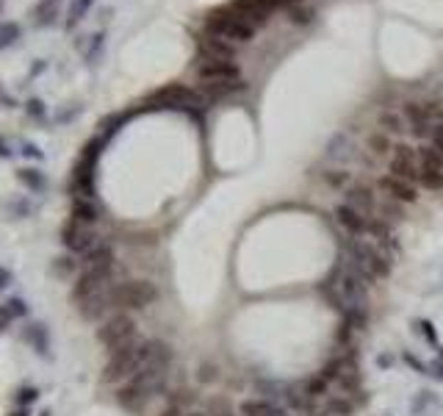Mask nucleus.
<instances>
[{
  "mask_svg": "<svg viewBox=\"0 0 443 416\" xmlns=\"http://www.w3.org/2000/svg\"><path fill=\"white\" fill-rule=\"evenodd\" d=\"M346 261H349V269H355L368 286H371L374 281H380V278H388V272H391V261H388V256H385L377 244L363 241V239H358V236H352V239L346 241Z\"/></svg>",
  "mask_w": 443,
  "mask_h": 416,
  "instance_id": "1",
  "label": "nucleus"
},
{
  "mask_svg": "<svg viewBox=\"0 0 443 416\" xmlns=\"http://www.w3.org/2000/svg\"><path fill=\"white\" fill-rule=\"evenodd\" d=\"M327 291L333 294L336 308H343V313L365 311V306H368V284L349 266L336 272L327 281Z\"/></svg>",
  "mask_w": 443,
  "mask_h": 416,
  "instance_id": "2",
  "label": "nucleus"
},
{
  "mask_svg": "<svg viewBox=\"0 0 443 416\" xmlns=\"http://www.w3.org/2000/svg\"><path fill=\"white\" fill-rule=\"evenodd\" d=\"M158 300V288L153 281L136 278V281H122L108 288V306L117 311H144Z\"/></svg>",
  "mask_w": 443,
  "mask_h": 416,
  "instance_id": "3",
  "label": "nucleus"
},
{
  "mask_svg": "<svg viewBox=\"0 0 443 416\" xmlns=\"http://www.w3.org/2000/svg\"><path fill=\"white\" fill-rule=\"evenodd\" d=\"M139 369H142V338L108 353V361L103 366V383H108V386L128 383Z\"/></svg>",
  "mask_w": 443,
  "mask_h": 416,
  "instance_id": "4",
  "label": "nucleus"
},
{
  "mask_svg": "<svg viewBox=\"0 0 443 416\" xmlns=\"http://www.w3.org/2000/svg\"><path fill=\"white\" fill-rule=\"evenodd\" d=\"M150 103H156L153 108H166V111H186V114H200L208 100L200 89L183 86V83H169L164 89H158L150 95Z\"/></svg>",
  "mask_w": 443,
  "mask_h": 416,
  "instance_id": "5",
  "label": "nucleus"
},
{
  "mask_svg": "<svg viewBox=\"0 0 443 416\" xmlns=\"http://www.w3.org/2000/svg\"><path fill=\"white\" fill-rule=\"evenodd\" d=\"M206 33L222 36V39L238 45V42H250L255 36V28L250 26V23H244L228 6H222V9H213L208 17H206Z\"/></svg>",
  "mask_w": 443,
  "mask_h": 416,
  "instance_id": "6",
  "label": "nucleus"
},
{
  "mask_svg": "<svg viewBox=\"0 0 443 416\" xmlns=\"http://www.w3.org/2000/svg\"><path fill=\"white\" fill-rule=\"evenodd\" d=\"M139 338V328H136V319H133L131 313L119 311L114 313L111 319H105L103 325L97 328V341L103 344L105 350L111 353V350H117V347H125V344H131Z\"/></svg>",
  "mask_w": 443,
  "mask_h": 416,
  "instance_id": "7",
  "label": "nucleus"
},
{
  "mask_svg": "<svg viewBox=\"0 0 443 416\" xmlns=\"http://www.w3.org/2000/svg\"><path fill=\"white\" fill-rule=\"evenodd\" d=\"M194 73L203 83H222V80H238L241 70L235 61H225V58H197Z\"/></svg>",
  "mask_w": 443,
  "mask_h": 416,
  "instance_id": "8",
  "label": "nucleus"
},
{
  "mask_svg": "<svg viewBox=\"0 0 443 416\" xmlns=\"http://www.w3.org/2000/svg\"><path fill=\"white\" fill-rule=\"evenodd\" d=\"M391 175L396 178H405V181L416 183L421 178V161H418V150L410 147V145H393L391 153Z\"/></svg>",
  "mask_w": 443,
  "mask_h": 416,
  "instance_id": "9",
  "label": "nucleus"
},
{
  "mask_svg": "<svg viewBox=\"0 0 443 416\" xmlns=\"http://www.w3.org/2000/svg\"><path fill=\"white\" fill-rule=\"evenodd\" d=\"M343 203L346 206H352L355 211H361L363 217L368 219H374L377 217V206H380V194H377V189L371 186V183L365 181H352V186L343 192Z\"/></svg>",
  "mask_w": 443,
  "mask_h": 416,
  "instance_id": "10",
  "label": "nucleus"
},
{
  "mask_svg": "<svg viewBox=\"0 0 443 416\" xmlns=\"http://www.w3.org/2000/svg\"><path fill=\"white\" fill-rule=\"evenodd\" d=\"M61 241H64V247H67L70 253H75V256H83V253H89L95 244H100V239L92 231V225H83V222H75V219H70V222L64 225Z\"/></svg>",
  "mask_w": 443,
  "mask_h": 416,
  "instance_id": "11",
  "label": "nucleus"
},
{
  "mask_svg": "<svg viewBox=\"0 0 443 416\" xmlns=\"http://www.w3.org/2000/svg\"><path fill=\"white\" fill-rule=\"evenodd\" d=\"M228 9L233 11V14H238L244 23H250V26L258 28L266 26V20L272 17V3L269 0H233V3H228Z\"/></svg>",
  "mask_w": 443,
  "mask_h": 416,
  "instance_id": "12",
  "label": "nucleus"
},
{
  "mask_svg": "<svg viewBox=\"0 0 443 416\" xmlns=\"http://www.w3.org/2000/svg\"><path fill=\"white\" fill-rule=\"evenodd\" d=\"M377 189H380L385 197H391V200H396V203H402V206H410V203H416L418 200L416 183L405 181V178H396V175H391V172L380 175Z\"/></svg>",
  "mask_w": 443,
  "mask_h": 416,
  "instance_id": "13",
  "label": "nucleus"
},
{
  "mask_svg": "<svg viewBox=\"0 0 443 416\" xmlns=\"http://www.w3.org/2000/svg\"><path fill=\"white\" fill-rule=\"evenodd\" d=\"M402 117H405V123H407V130H410L416 139H429V136H432L435 123H432V117L427 114V105L424 103H405Z\"/></svg>",
  "mask_w": 443,
  "mask_h": 416,
  "instance_id": "14",
  "label": "nucleus"
},
{
  "mask_svg": "<svg viewBox=\"0 0 443 416\" xmlns=\"http://www.w3.org/2000/svg\"><path fill=\"white\" fill-rule=\"evenodd\" d=\"M197 51L203 58H225V61H233L235 58V45L222 39V36H213V33H203L197 39Z\"/></svg>",
  "mask_w": 443,
  "mask_h": 416,
  "instance_id": "15",
  "label": "nucleus"
},
{
  "mask_svg": "<svg viewBox=\"0 0 443 416\" xmlns=\"http://www.w3.org/2000/svg\"><path fill=\"white\" fill-rule=\"evenodd\" d=\"M336 219H338V225L346 231L349 236H365L368 234V217H363L361 211H355L352 206H346V203H341V206H336Z\"/></svg>",
  "mask_w": 443,
  "mask_h": 416,
  "instance_id": "16",
  "label": "nucleus"
},
{
  "mask_svg": "<svg viewBox=\"0 0 443 416\" xmlns=\"http://www.w3.org/2000/svg\"><path fill=\"white\" fill-rule=\"evenodd\" d=\"M80 264H83V269H114V264H117L114 247L100 241V244H95L89 253L80 256Z\"/></svg>",
  "mask_w": 443,
  "mask_h": 416,
  "instance_id": "17",
  "label": "nucleus"
},
{
  "mask_svg": "<svg viewBox=\"0 0 443 416\" xmlns=\"http://www.w3.org/2000/svg\"><path fill=\"white\" fill-rule=\"evenodd\" d=\"M238 414H241V416H288V411L283 408V405L272 402L269 397H255V400H247V402H241Z\"/></svg>",
  "mask_w": 443,
  "mask_h": 416,
  "instance_id": "18",
  "label": "nucleus"
},
{
  "mask_svg": "<svg viewBox=\"0 0 443 416\" xmlns=\"http://www.w3.org/2000/svg\"><path fill=\"white\" fill-rule=\"evenodd\" d=\"M327 156L343 167V164H349V161L358 158V145H355L346 133H338V136H333V142H330V147H327Z\"/></svg>",
  "mask_w": 443,
  "mask_h": 416,
  "instance_id": "19",
  "label": "nucleus"
},
{
  "mask_svg": "<svg viewBox=\"0 0 443 416\" xmlns=\"http://www.w3.org/2000/svg\"><path fill=\"white\" fill-rule=\"evenodd\" d=\"M75 222H83V225H95L100 219V206L95 197H75L73 200V217Z\"/></svg>",
  "mask_w": 443,
  "mask_h": 416,
  "instance_id": "20",
  "label": "nucleus"
},
{
  "mask_svg": "<svg viewBox=\"0 0 443 416\" xmlns=\"http://www.w3.org/2000/svg\"><path fill=\"white\" fill-rule=\"evenodd\" d=\"M365 236H371V239H374V244H377L383 253H385V247H391V250L396 247V241H393L396 236H393L391 222H385V219H380V217H374V219L368 222V234Z\"/></svg>",
  "mask_w": 443,
  "mask_h": 416,
  "instance_id": "21",
  "label": "nucleus"
},
{
  "mask_svg": "<svg viewBox=\"0 0 443 416\" xmlns=\"http://www.w3.org/2000/svg\"><path fill=\"white\" fill-rule=\"evenodd\" d=\"M244 89V80H222V83H203V95L206 100H219V98H228V95H235Z\"/></svg>",
  "mask_w": 443,
  "mask_h": 416,
  "instance_id": "22",
  "label": "nucleus"
},
{
  "mask_svg": "<svg viewBox=\"0 0 443 416\" xmlns=\"http://www.w3.org/2000/svg\"><path fill=\"white\" fill-rule=\"evenodd\" d=\"M365 150H368L374 158L391 156L393 139L388 136V133H383V130H374V133H368V139H365Z\"/></svg>",
  "mask_w": 443,
  "mask_h": 416,
  "instance_id": "23",
  "label": "nucleus"
},
{
  "mask_svg": "<svg viewBox=\"0 0 443 416\" xmlns=\"http://www.w3.org/2000/svg\"><path fill=\"white\" fill-rule=\"evenodd\" d=\"M377 125H380V130H383V133H388V136L405 133V128H407L405 117H402V114H396V111H380V117H377Z\"/></svg>",
  "mask_w": 443,
  "mask_h": 416,
  "instance_id": "24",
  "label": "nucleus"
},
{
  "mask_svg": "<svg viewBox=\"0 0 443 416\" xmlns=\"http://www.w3.org/2000/svg\"><path fill=\"white\" fill-rule=\"evenodd\" d=\"M377 217L380 219H385V222H399V219H405V206L402 203H396L391 197H385V194H380V206H377Z\"/></svg>",
  "mask_w": 443,
  "mask_h": 416,
  "instance_id": "25",
  "label": "nucleus"
},
{
  "mask_svg": "<svg viewBox=\"0 0 443 416\" xmlns=\"http://www.w3.org/2000/svg\"><path fill=\"white\" fill-rule=\"evenodd\" d=\"M321 181L327 183L330 189H336V192H346L352 186V175L343 167H333V170H324L321 172Z\"/></svg>",
  "mask_w": 443,
  "mask_h": 416,
  "instance_id": "26",
  "label": "nucleus"
},
{
  "mask_svg": "<svg viewBox=\"0 0 443 416\" xmlns=\"http://www.w3.org/2000/svg\"><path fill=\"white\" fill-rule=\"evenodd\" d=\"M418 161H421V170H432V172H441L443 175V156L432 145H421L418 147Z\"/></svg>",
  "mask_w": 443,
  "mask_h": 416,
  "instance_id": "27",
  "label": "nucleus"
},
{
  "mask_svg": "<svg viewBox=\"0 0 443 416\" xmlns=\"http://www.w3.org/2000/svg\"><path fill=\"white\" fill-rule=\"evenodd\" d=\"M203 411H206V416H235L233 402L228 397H208Z\"/></svg>",
  "mask_w": 443,
  "mask_h": 416,
  "instance_id": "28",
  "label": "nucleus"
},
{
  "mask_svg": "<svg viewBox=\"0 0 443 416\" xmlns=\"http://www.w3.org/2000/svg\"><path fill=\"white\" fill-rule=\"evenodd\" d=\"M26 341H31L33 347H36V353L39 355H45L48 353V333H45V325H28V331L23 333Z\"/></svg>",
  "mask_w": 443,
  "mask_h": 416,
  "instance_id": "29",
  "label": "nucleus"
},
{
  "mask_svg": "<svg viewBox=\"0 0 443 416\" xmlns=\"http://www.w3.org/2000/svg\"><path fill=\"white\" fill-rule=\"evenodd\" d=\"M17 178H20V183H23V186H28L31 192H42V189L48 186L45 175H42L39 170H33V167H28V170H20V172H17Z\"/></svg>",
  "mask_w": 443,
  "mask_h": 416,
  "instance_id": "30",
  "label": "nucleus"
},
{
  "mask_svg": "<svg viewBox=\"0 0 443 416\" xmlns=\"http://www.w3.org/2000/svg\"><path fill=\"white\" fill-rule=\"evenodd\" d=\"M288 14V23H294V26H308L313 17V11L308 9V6H302V3H297V6H291V9H286Z\"/></svg>",
  "mask_w": 443,
  "mask_h": 416,
  "instance_id": "31",
  "label": "nucleus"
},
{
  "mask_svg": "<svg viewBox=\"0 0 443 416\" xmlns=\"http://www.w3.org/2000/svg\"><path fill=\"white\" fill-rule=\"evenodd\" d=\"M20 39V26L17 23H9V20H3L0 23V48H9V45H14Z\"/></svg>",
  "mask_w": 443,
  "mask_h": 416,
  "instance_id": "32",
  "label": "nucleus"
},
{
  "mask_svg": "<svg viewBox=\"0 0 443 416\" xmlns=\"http://www.w3.org/2000/svg\"><path fill=\"white\" fill-rule=\"evenodd\" d=\"M418 183H421L424 189L441 192V189H443V175H441V172H432V170H421V178H418Z\"/></svg>",
  "mask_w": 443,
  "mask_h": 416,
  "instance_id": "33",
  "label": "nucleus"
},
{
  "mask_svg": "<svg viewBox=\"0 0 443 416\" xmlns=\"http://www.w3.org/2000/svg\"><path fill=\"white\" fill-rule=\"evenodd\" d=\"M197 380H200V383H216V380H219V366L210 364V361L200 364L197 366Z\"/></svg>",
  "mask_w": 443,
  "mask_h": 416,
  "instance_id": "34",
  "label": "nucleus"
},
{
  "mask_svg": "<svg viewBox=\"0 0 443 416\" xmlns=\"http://www.w3.org/2000/svg\"><path fill=\"white\" fill-rule=\"evenodd\" d=\"M36 397H39V391H36V389H31V386H28V389H17V394H14V400H17V405H23V408H26L28 402H33Z\"/></svg>",
  "mask_w": 443,
  "mask_h": 416,
  "instance_id": "35",
  "label": "nucleus"
},
{
  "mask_svg": "<svg viewBox=\"0 0 443 416\" xmlns=\"http://www.w3.org/2000/svg\"><path fill=\"white\" fill-rule=\"evenodd\" d=\"M429 145H432V147H435V150H438V153L443 156V123H441V125H435L432 136H429Z\"/></svg>",
  "mask_w": 443,
  "mask_h": 416,
  "instance_id": "36",
  "label": "nucleus"
},
{
  "mask_svg": "<svg viewBox=\"0 0 443 416\" xmlns=\"http://www.w3.org/2000/svg\"><path fill=\"white\" fill-rule=\"evenodd\" d=\"M92 3H95V0H75V3H73V23H75V20H80V14H83V11H86Z\"/></svg>",
  "mask_w": 443,
  "mask_h": 416,
  "instance_id": "37",
  "label": "nucleus"
},
{
  "mask_svg": "<svg viewBox=\"0 0 443 416\" xmlns=\"http://www.w3.org/2000/svg\"><path fill=\"white\" fill-rule=\"evenodd\" d=\"M55 269H58L61 275H70V272H75V261H73V259H58Z\"/></svg>",
  "mask_w": 443,
  "mask_h": 416,
  "instance_id": "38",
  "label": "nucleus"
},
{
  "mask_svg": "<svg viewBox=\"0 0 443 416\" xmlns=\"http://www.w3.org/2000/svg\"><path fill=\"white\" fill-rule=\"evenodd\" d=\"M11 281H14V275H11L6 266H0V288H6L9 284H11Z\"/></svg>",
  "mask_w": 443,
  "mask_h": 416,
  "instance_id": "39",
  "label": "nucleus"
},
{
  "mask_svg": "<svg viewBox=\"0 0 443 416\" xmlns=\"http://www.w3.org/2000/svg\"><path fill=\"white\" fill-rule=\"evenodd\" d=\"M28 114L39 117V114H42V103H39V100H31V103H28Z\"/></svg>",
  "mask_w": 443,
  "mask_h": 416,
  "instance_id": "40",
  "label": "nucleus"
},
{
  "mask_svg": "<svg viewBox=\"0 0 443 416\" xmlns=\"http://www.w3.org/2000/svg\"><path fill=\"white\" fill-rule=\"evenodd\" d=\"M23 153H26V156H31V158H42V153H39L33 145H26V150H23Z\"/></svg>",
  "mask_w": 443,
  "mask_h": 416,
  "instance_id": "41",
  "label": "nucleus"
},
{
  "mask_svg": "<svg viewBox=\"0 0 443 416\" xmlns=\"http://www.w3.org/2000/svg\"><path fill=\"white\" fill-rule=\"evenodd\" d=\"M9 416H31V414H28L26 408H23V411H14V414H9Z\"/></svg>",
  "mask_w": 443,
  "mask_h": 416,
  "instance_id": "42",
  "label": "nucleus"
}]
</instances>
